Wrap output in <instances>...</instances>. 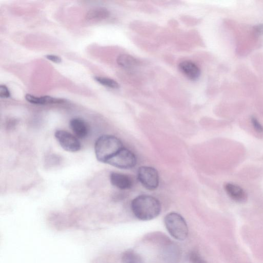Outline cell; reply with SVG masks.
Returning a JSON list of instances; mask_svg holds the SVG:
<instances>
[{"mask_svg": "<svg viewBox=\"0 0 263 263\" xmlns=\"http://www.w3.org/2000/svg\"><path fill=\"white\" fill-rule=\"evenodd\" d=\"M132 211L135 216L141 220H149L160 213L161 205L155 197L141 195L135 198L131 203Z\"/></svg>", "mask_w": 263, "mask_h": 263, "instance_id": "obj_1", "label": "cell"}, {"mask_svg": "<svg viewBox=\"0 0 263 263\" xmlns=\"http://www.w3.org/2000/svg\"><path fill=\"white\" fill-rule=\"evenodd\" d=\"M124 146L117 137L109 135L100 136L95 144V153L97 159L106 163L107 161Z\"/></svg>", "mask_w": 263, "mask_h": 263, "instance_id": "obj_2", "label": "cell"}, {"mask_svg": "<svg viewBox=\"0 0 263 263\" xmlns=\"http://www.w3.org/2000/svg\"><path fill=\"white\" fill-rule=\"evenodd\" d=\"M164 222L166 230L174 238L184 240L188 235L187 224L184 218L179 214L171 212L164 217Z\"/></svg>", "mask_w": 263, "mask_h": 263, "instance_id": "obj_3", "label": "cell"}, {"mask_svg": "<svg viewBox=\"0 0 263 263\" xmlns=\"http://www.w3.org/2000/svg\"><path fill=\"white\" fill-rule=\"evenodd\" d=\"M137 163L135 154L128 149L123 147L106 162L115 167L128 169L134 167Z\"/></svg>", "mask_w": 263, "mask_h": 263, "instance_id": "obj_4", "label": "cell"}, {"mask_svg": "<svg viewBox=\"0 0 263 263\" xmlns=\"http://www.w3.org/2000/svg\"><path fill=\"white\" fill-rule=\"evenodd\" d=\"M137 178L141 184L147 190H154L159 186V174L157 170L153 167H140L137 172Z\"/></svg>", "mask_w": 263, "mask_h": 263, "instance_id": "obj_5", "label": "cell"}, {"mask_svg": "<svg viewBox=\"0 0 263 263\" xmlns=\"http://www.w3.org/2000/svg\"><path fill=\"white\" fill-rule=\"evenodd\" d=\"M54 136L61 146L69 152H76L81 148V143L74 136L64 130H57Z\"/></svg>", "mask_w": 263, "mask_h": 263, "instance_id": "obj_6", "label": "cell"}, {"mask_svg": "<svg viewBox=\"0 0 263 263\" xmlns=\"http://www.w3.org/2000/svg\"><path fill=\"white\" fill-rule=\"evenodd\" d=\"M226 192L234 201L237 203H245L247 201L248 195L246 192L240 186L232 183H226L224 186Z\"/></svg>", "mask_w": 263, "mask_h": 263, "instance_id": "obj_7", "label": "cell"}, {"mask_svg": "<svg viewBox=\"0 0 263 263\" xmlns=\"http://www.w3.org/2000/svg\"><path fill=\"white\" fill-rule=\"evenodd\" d=\"M178 68L180 72L190 80L196 81L200 77V69L193 61L189 60L182 61L178 65Z\"/></svg>", "mask_w": 263, "mask_h": 263, "instance_id": "obj_8", "label": "cell"}, {"mask_svg": "<svg viewBox=\"0 0 263 263\" xmlns=\"http://www.w3.org/2000/svg\"><path fill=\"white\" fill-rule=\"evenodd\" d=\"M110 181L112 185L121 189H129L133 186L131 178L124 174L112 172L110 175Z\"/></svg>", "mask_w": 263, "mask_h": 263, "instance_id": "obj_9", "label": "cell"}, {"mask_svg": "<svg viewBox=\"0 0 263 263\" xmlns=\"http://www.w3.org/2000/svg\"><path fill=\"white\" fill-rule=\"evenodd\" d=\"M69 125L74 135L79 138L86 137L88 133V127L86 123L80 118H73Z\"/></svg>", "mask_w": 263, "mask_h": 263, "instance_id": "obj_10", "label": "cell"}, {"mask_svg": "<svg viewBox=\"0 0 263 263\" xmlns=\"http://www.w3.org/2000/svg\"><path fill=\"white\" fill-rule=\"evenodd\" d=\"M25 99L31 103L40 105L62 103L65 102V100L63 99L53 98L48 96L37 97L28 93L26 95Z\"/></svg>", "mask_w": 263, "mask_h": 263, "instance_id": "obj_11", "label": "cell"}, {"mask_svg": "<svg viewBox=\"0 0 263 263\" xmlns=\"http://www.w3.org/2000/svg\"><path fill=\"white\" fill-rule=\"evenodd\" d=\"M110 15L109 11L104 7H95L90 9L85 17L88 21H98L107 18Z\"/></svg>", "mask_w": 263, "mask_h": 263, "instance_id": "obj_12", "label": "cell"}, {"mask_svg": "<svg viewBox=\"0 0 263 263\" xmlns=\"http://www.w3.org/2000/svg\"><path fill=\"white\" fill-rule=\"evenodd\" d=\"M117 64L121 67L128 70L135 68L139 64L138 61L128 54H121L117 59Z\"/></svg>", "mask_w": 263, "mask_h": 263, "instance_id": "obj_13", "label": "cell"}, {"mask_svg": "<svg viewBox=\"0 0 263 263\" xmlns=\"http://www.w3.org/2000/svg\"><path fill=\"white\" fill-rule=\"evenodd\" d=\"M121 261L122 263H144L142 257L132 250H127L123 253Z\"/></svg>", "mask_w": 263, "mask_h": 263, "instance_id": "obj_14", "label": "cell"}, {"mask_svg": "<svg viewBox=\"0 0 263 263\" xmlns=\"http://www.w3.org/2000/svg\"><path fill=\"white\" fill-rule=\"evenodd\" d=\"M94 78L97 82L106 87L112 89H118L120 87L119 84L113 79L102 77H96Z\"/></svg>", "mask_w": 263, "mask_h": 263, "instance_id": "obj_15", "label": "cell"}, {"mask_svg": "<svg viewBox=\"0 0 263 263\" xmlns=\"http://www.w3.org/2000/svg\"><path fill=\"white\" fill-rule=\"evenodd\" d=\"M189 259L191 263H206L200 255L195 251L190 253Z\"/></svg>", "mask_w": 263, "mask_h": 263, "instance_id": "obj_16", "label": "cell"}, {"mask_svg": "<svg viewBox=\"0 0 263 263\" xmlns=\"http://www.w3.org/2000/svg\"><path fill=\"white\" fill-rule=\"evenodd\" d=\"M251 120L253 128L255 131L258 133H263V127L257 119L254 117H252Z\"/></svg>", "mask_w": 263, "mask_h": 263, "instance_id": "obj_17", "label": "cell"}, {"mask_svg": "<svg viewBox=\"0 0 263 263\" xmlns=\"http://www.w3.org/2000/svg\"><path fill=\"white\" fill-rule=\"evenodd\" d=\"M10 96V91L8 87L5 85L0 86V97L2 98H8Z\"/></svg>", "mask_w": 263, "mask_h": 263, "instance_id": "obj_18", "label": "cell"}, {"mask_svg": "<svg viewBox=\"0 0 263 263\" xmlns=\"http://www.w3.org/2000/svg\"><path fill=\"white\" fill-rule=\"evenodd\" d=\"M46 58L49 60L56 63H59L62 61L61 58L59 56L52 54H48Z\"/></svg>", "mask_w": 263, "mask_h": 263, "instance_id": "obj_19", "label": "cell"}, {"mask_svg": "<svg viewBox=\"0 0 263 263\" xmlns=\"http://www.w3.org/2000/svg\"><path fill=\"white\" fill-rule=\"evenodd\" d=\"M254 32L257 35L263 34V24L257 25L254 27Z\"/></svg>", "mask_w": 263, "mask_h": 263, "instance_id": "obj_20", "label": "cell"}]
</instances>
